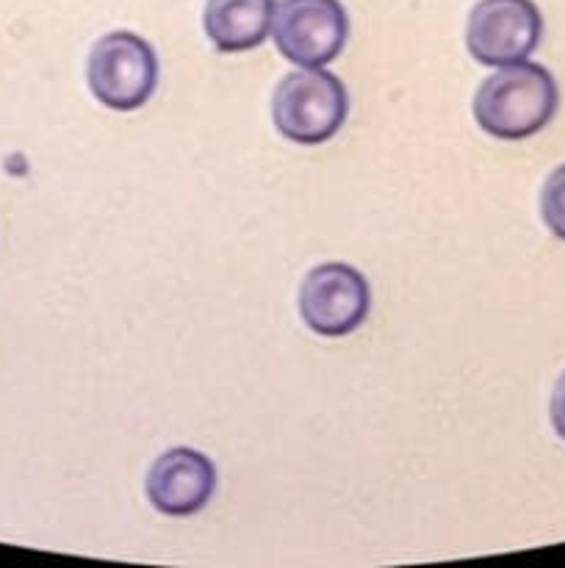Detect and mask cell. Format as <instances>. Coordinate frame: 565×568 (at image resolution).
I'll return each instance as SVG.
<instances>
[{"instance_id": "8992f818", "label": "cell", "mask_w": 565, "mask_h": 568, "mask_svg": "<svg viewBox=\"0 0 565 568\" xmlns=\"http://www.w3.org/2000/svg\"><path fill=\"white\" fill-rule=\"evenodd\" d=\"M543 17L532 0H480L469 14L465 42L485 67H507L535 53Z\"/></svg>"}, {"instance_id": "277c9868", "label": "cell", "mask_w": 565, "mask_h": 568, "mask_svg": "<svg viewBox=\"0 0 565 568\" xmlns=\"http://www.w3.org/2000/svg\"><path fill=\"white\" fill-rule=\"evenodd\" d=\"M271 37L291 64H330L347 44L349 14L341 0H280Z\"/></svg>"}, {"instance_id": "3957f363", "label": "cell", "mask_w": 565, "mask_h": 568, "mask_svg": "<svg viewBox=\"0 0 565 568\" xmlns=\"http://www.w3.org/2000/svg\"><path fill=\"white\" fill-rule=\"evenodd\" d=\"M89 89L114 111H136L158 87V59L147 39L131 31H111L89 53Z\"/></svg>"}, {"instance_id": "9c48e42d", "label": "cell", "mask_w": 565, "mask_h": 568, "mask_svg": "<svg viewBox=\"0 0 565 568\" xmlns=\"http://www.w3.org/2000/svg\"><path fill=\"white\" fill-rule=\"evenodd\" d=\"M541 214L548 231L565 242V164L546 178L541 192Z\"/></svg>"}, {"instance_id": "ba28073f", "label": "cell", "mask_w": 565, "mask_h": 568, "mask_svg": "<svg viewBox=\"0 0 565 568\" xmlns=\"http://www.w3.org/2000/svg\"><path fill=\"white\" fill-rule=\"evenodd\" d=\"M275 0H208L205 3V33L222 53H244L269 37L275 20Z\"/></svg>"}, {"instance_id": "7a4b0ae2", "label": "cell", "mask_w": 565, "mask_h": 568, "mask_svg": "<svg viewBox=\"0 0 565 568\" xmlns=\"http://www.w3.org/2000/svg\"><path fill=\"white\" fill-rule=\"evenodd\" d=\"M349 98L341 78L319 67L288 72L271 98L277 131L297 144H321L341 131Z\"/></svg>"}, {"instance_id": "6da1fadb", "label": "cell", "mask_w": 565, "mask_h": 568, "mask_svg": "<svg viewBox=\"0 0 565 568\" xmlns=\"http://www.w3.org/2000/svg\"><path fill=\"white\" fill-rule=\"evenodd\" d=\"M559 92L552 72L532 61H515L487 75L474 94V116L496 139L535 136L557 114Z\"/></svg>"}, {"instance_id": "52a82bcc", "label": "cell", "mask_w": 565, "mask_h": 568, "mask_svg": "<svg viewBox=\"0 0 565 568\" xmlns=\"http://www.w3.org/2000/svg\"><path fill=\"white\" fill-rule=\"evenodd\" d=\"M216 491V466L192 447L166 449L147 475V497L164 516H194Z\"/></svg>"}, {"instance_id": "5b68a950", "label": "cell", "mask_w": 565, "mask_h": 568, "mask_svg": "<svg viewBox=\"0 0 565 568\" xmlns=\"http://www.w3.org/2000/svg\"><path fill=\"white\" fill-rule=\"evenodd\" d=\"M369 281L341 261L314 266L299 286V314L319 336L338 338L358 331L369 316Z\"/></svg>"}, {"instance_id": "30bf717a", "label": "cell", "mask_w": 565, "mask_h": 568, "mask_svg": "<svg viewBox=\"0 0 565 568\" xmlns=\"http://www.w3.org/2000/svg\"><path fill=\"white\" fill-rule=\"evenodd\" d=\"M552 425L554 430H557V436L565 442V372L559 375L557 386H554V394H552Z\"/></svg>"}]
</instances>
